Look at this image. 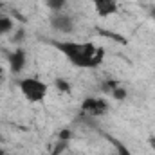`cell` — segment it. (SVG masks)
<instances>
[{
	"label": "cell",
	"instance_id": "4",
	"mask_svg": "<svg viewBox=\"0 0 155 155\" xmlns=\"http://www.w3.org/2000/svg\"><path fill=\"white\" fill-rule=\"evenodd\" d=\"M49 22H51V27L54 31H58V33L67 35V33H72L74 31V20L69 15H65L63 11L61 13H52L51 18H49Z\"/></svg>",
	"mask_w": 155,
	"mask_h": 155
},
{
	"label": "cell",
	"instance_id": "6",
	"mask_svg": "<svg viewBox=\"0 0 155 155\" xmlns=\"http://www.w3.org/2000/svg\"><path fill=\"white\" fill-rule=\"evenodd\" d=\"M90 2L101 18H108L119 11V5H117L116 0H90Z\"/></svg>",
	"mask_w": 155,
	"mask_h": 155
},
{
	"label": "cell",
	"instance_id": "10",
	"mask_svg": "<svg viewBox=\"0 0 155 155\" xmlns=\"http://www.w3.org/2000/svg\"><path fill=\"white\" fill-rule=\"evenodd\" d=\"M110 94H112L116 99H124V97H126V90H124L123 87H119V85H117V87L112 90V92H110Z\"/></svg>",
	"mask_w": 155,
	"mask_h": 155
},
{
	"label": "cell",
	"instance_id": "14",
	"mask_svg": "<svg viewBox=\"0 0 155 155\" xmlns=\"http://www.w3.org/2000/svg\"><path fill=\"white\" fill-rule=\"evenodd\" d=\"M0 83H2V69H0Z\"/></svg>",
	"mask_w": 155,
	"mask_h": 155
},
{
	"label": "cell",
	"instance_id": "9",
	"mask_svg": "<svg viewBox=\"0 0 155 155\" xmlns=\"http://www.w3.org/2000/svg\"><path fill=\"white\" fill-rule=\"evenodd\" d=\"M67 5V0H47V7L52 13H61Z\"/></svg>",
	"mask_w": 155,
	"mask_h": 155
},
{
	"label": "cell",
	"instance_id": "11",
	"mask_svg": "<svg viewBox=\"0 0 155 155\" xmlns=\"http://www.w3.org/2000/svg\"><path fill=\"white\" fill-rule=\"evenodd\" d=\"M110 141H112V143L116 144V148H117V153H119V155H132L130 152H128V148H126L124 144H121L119 141H116V139H110Z\"/></svg>",
	"mask_w": 155,
	"mask_h": 155
},
{
	"label": "cell",
	"instance_id": "8",
	"mask_svg": "<svg viewBox=\"0 0 155 155\" xmlns=\"http://www.w3.org/2000/svg\"><path fill=\"white\" fill-rule=\"evenodd\" d=\"M54 85H56V88H58L60 92H63V94H71V92H72L71 83H69L67 79H63V78H56V79H54Z\"/></svg>",
	"mask_w": 155,
	"mask_h": 155
},
{
	"label": "cell",
	"instance_id": "5",
	"mask_svg": "<svg viewBox=\"0 0 155 155\" xmlns=\"http://www.w3.org/2000/svg\"><path fill=\"white\" fill-rule=\"evenodd\" d=\"M7 61H9V69L13 74H20L24 69H25V63H27V54L22 47L15 49L13 52L7 54Z\"/></svg>",
	"mask_w": 155,
	"mask_h": 155
},
{
	"label": "cell",
	"instance_id": "13",
	"mask_svg": "<svg viewBox=\"0 0 155 155\" xmlns=\"http://www.w3.org/2000/svg\"><path fill=\"white\" fill-rule=\"evenodd\" d=\"M150 144L155 148V137H150Z\"/></svg>",
	"mask_w": 155,
	"mask_h": 155
},
{
	"label": "cell",
	"instance_id": "3",
	"mask_svg": "<svg viewBox=\"0 0 155 155\" xmlns=\"http://www.w3.org/2000/svg\"><path fill=\"white\" fill-rule=\"evenodd\" d=\"M81 110L85 112V114H88V116H105L107 112H108V103L105 101V99H101V97H87V99H83V103H81Z\"/></svg>",
	"mask_w": 155,
	"mask_h": 155
},
{
	"label": "cell",
	"instance_id": "2",
	"mask_svg": "<svg viewBox=\"0 0 155 155\" xmlns=\"http://www.w3.org/2000/svg\"><path fill=\"white\" fill-rule=\"evenodd\" d=\"M18 88H20L22 96H24L27 101H31V103H41V101L47 97V94H49L47 83H43L38 78H31V76L22 78V79L18 81Z\"/></svg>",
	"mask_w": 155,
	"mask_h": 155
},
{
	"label": "cell",
	"instance_id": "7",
	"mask_svg": "<svg viewBox=\"0 0 155 155\" xmlns=\"http://www.w3.org/2000/svg\"><path fill=\"white\" fill-rule=\"evenodd\" d=\"M13 31V20L5 15H0V35H7Z\"/></svg>",
	"mask_w": 155,
	"mask_h": 155
},
{
	"label": "cell",
	"instance_id": "1",
	"mask_svg": "<svg viewBox=\"0 0 155 155\" xmlns=\"http://www.w3.org/2000/svg\"><path fill=\"white\" fill-rule=\"evenodd\" d=\"M52 45L79 69H96L105 60V49L92 41H52Z\"/></svg>",
	"mask_w": 155,
	"mask_h": 155
},
{
	"label": "cell",
	"instance_id": "12",
	"mask_svg": "<svg viewBox=\"0 0 155 155\" xmlns=\"http://www.w3.org/2000/svg\"><path fill=\"white\" fill-rule=\"evenodd\" d=\"M60 139L61 141H69L71 139V130H61L60 132Z\"/></svg>",
	"mask_w": 155,
	"mask_h": 155
}]
</instances>
